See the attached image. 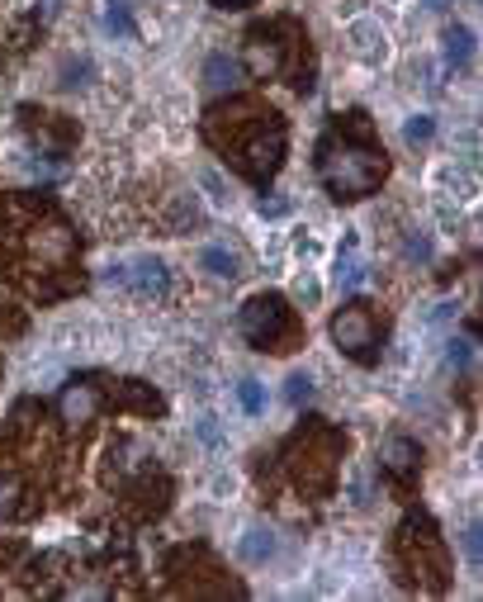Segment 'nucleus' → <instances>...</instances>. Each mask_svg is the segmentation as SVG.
Returning a JSON list of instances; mask_svg holds the SVG:
<instances>
[{
	"mask_svg": "<svg viewBox=\"0 0 483 602\" xmlns=\"http://www.w3.org/2000/svg\"><path fill=\"white\" fill-rule=\"evenodd\" d=\"M204 271L218 275V280H233V275H242V261H237V252H228V247H204Z\"/></svg>",
	"mask_w": 483,
	"mask_h": 602,
	"instance_id": "9d476101",
	"label": "nucleus"
},
{
	"mask_svg": "<svg viewBox=\"0 0 483 602\" xmlns=\"http://www.w3.org/2000/svg\"><path fill=\"white\" fill-rule=\"evenodd\" d=\"M360 280H365V266H360L356 247H346V256L337 261V285H341V290H356Z\"/></svg>",
	"mask_w": 483,
	"mask_h": 602,
	"instance_id": "f8f14e48",
	"label": "nucleus"
},
{
	"mask_svg": "<svg viewBox=\"0 0 483 602\" xmlns=\"http://www.w3.org/2000/svg\"><path fill=\"white\" fill-rule=\"evenodd\" d=\"M469 361H474V337L450 342V365H455V370H469Z\"/></svg>",
	"mask_w": 483,
	"mask_h": 602,
	"instance_id": "a211bd4d",
	"label": "nucleus"
},
{
	"mask_svg": "<svg viewBox=\"0 0 483 602\" xmlns=\"http://www.w3.org/2000/svg\"><path fill=\"white\" fill-rule=\"evenodd\" d=\"M465 550H469V560H479V531L474 527L465 531Z\"/></svg>",
	"mask_w": 483,
	"mask_h": 602,
	"instance_id": "aec40b11",
	"label": "nucleus"
},
{
	"mask_svg": "<svg viewBox=\"0 0 483 602\" xmlns=\"http://www.w3.org/2000/svg\"><path fill=\"white\" fill-rule=\"evenodd\" d=\"M242 337L261 351H280V342H289V309L280 294H256L242 304Z\"/></svg>",
	"mask_w": 483,
	"mask_h": 602,
	"instance_id": "7ed1b4c3",
	"label": "nucleus"
},
{
	"mask_svg": "<svg viewBox=\"0 0 483 602\" xmlns=\"http://www.w3.org/2000/svg\"><path fill=\"white\" fill-rule=\"evenodd\" d=\"M332 342H337L351 361H375L379 356V323L370 304H346V309L332 318Z\"/></svg>",
	"mask_w": 483,
	"mask_h": 602,
	"instance_id": "20e7f679",
	"label": "nucleus"
},
{
	"mask_svg": "<svg viewBox=\"0 0 483 602\" xmlns=\"http://www.w3.org/2000/svg\"><path fill=\"white\" fill-rule=\"evenodd\" d=\"M57 413L67 427H86L95 413H100V384L95 380H72L62 389V399H57Z\"/></svg>",
	"mask_w": 483,
	"mask_h": 602,
	"instance_id": "423d86ee",
	"label": "nucleus"
},
{
	"mask_svg": "<svg viewBox=\"0 0 483 602\" xmlns=\"http://www.w3.org/2000/svg\"><path fill=\"white\" fill-rule=\"evenodd\" d=\"M237 394H242V408H247V413H261V408H266V389H261L256 380H242Z\"/></svg>",
	"mask_w": 483,
	"mask_h": 602,
	"instance_id": "f3484780",
	"label": "nucleus"
},
{
	"mask_svg": "<svg viewBox=\"0 0 483 602\" xmlns=\"http://www.w3.org/2000/svg\"><path fill=\"white\" fill-rule=\"evenodd\" d=\"M247 560H266L270 550H275V541H270V531H247Z\"/></svg>",
	"mask_w": 483,
	"mask_h": 602,
	"instance_id": "dca6fc26",
	"label": "nucleus"
},
{
	"mask_svg": "<svg viewBox=\"0 0 483 602\" xmlns=\"http://www.w3.org/2000/svg\"><path fill=\"white\" fill-rule=\"evenodd\" d=\"M289 403H304L308 394H313V380H308V375H289Z\"/></svg>",
	"mask_w": 483,
	"mask_h": 602,
	"instance_id": "6ab92c4d",
	"label": "nucleus"
},
{
	"mask_svg": "<svg viewBox=\"0 0 483 602\" xmlns=\"http://www.w3.org/2000/svg\"><path fill=\"white\" fill-rule=\"evenodd\" d=\"M469 53H474V34L455 24V29H450V34H446V62H450V67H465V62H469Z\"/></svg>",
	"mask_w": 483,
	"mask_h": 602,
	"instance_id": "9b49d317",
	"label": "nucleus"
},
{
	"mask_svg": "<svg viewBox=\"0 0 483 602\" xmlns=\"http://www.w3.org/2000/svg\"><path fill=\"white\" fill-rule=\"evenodd\" d=\"M105 29H109V34H119V38H133V34H138V29H133V15H128V5H119V0H114V5L105 10Z\"/></svg>",
	"mask_w": 483,
	"mask_h": 602,
	"instance_id": "ddd939ff",
	"label": "nucleus"
},
{
	"mask_svg": "<svg viewBox=\"0 0 483 602\" xmlns=\"http://www.w3.org/2000/svg\"><path fill=\"white\" fill-rule=\"evenodd\" d=\"M285 38H280V29H251L247 34V72L261 76V81H270V76L285 72Z\"/></svg>",
	"mask_w": 483,
	"mask_h": 602,
	"instance_id": "39448f33",
	"label": "nucleus"
},
{
	"mask_svg": "<svg viewBox=\"0 0 483 602\" xmlns=\"http://www.w3.org/2000/svg\"><path fill=\"white\" fill-rule=\"evenodd\" d=\"M19 512V479H0V522H10Z\"/></svg>",
	"mask_w": 483,
	"mask_h": 602,
	"instance_id": "2eb2a0df",
	"label": "nucleus"
},
{
	"mask_svg": "<svg viewBox=\"0 0 483 602\" xmlns=\"http://www.w3.org/2000/svg\"><path fill=\"white\" fill-rule=\"evenodd\" d=\"M431 133H436V119H431V114H412L408 124H403V138H408L412 147L431 143Z\"/></svg>",
	"mask_w": 483,
	"mask_h": 602,
	"instance_id": "4468645a",
	"label": "nucleus"
},
{
	"mask_svg": "<svg viewBox=\"0 0 483 602\" xmlns=\"http://www.w3.org/2000/svg\"><path fill=\"white\" fill-rule=\"evenodd\" d=\"M114 280L128 285L138 299H161V294H166V266H161L157 256H138V261H128Z\"/></svg>",
	"mask_w": 483,
	"mask_h": 602,
	"instance_id": "0eeeda50",
	"label": "nucleus"
},
{
	"mask_svg": "<svg viewBox=\"0 0 483 602\" xmlns=\"http://www.w3.org/2000/svg\"><path fill=\"white\" fill-rule=\"evenodd\" d=\"M318 171H322V185H327L337 200H365V195L379 190L389 162H384V152H379L370 138L332 128L318 147Z\"/></svg>",
	"mask_w": 483,
	"mask_h": 602,
	"instance_id": "f257e3e1",
	"label": "nucleus"
},
{
	"mask_svg": "<svg viewBox=\"0 0 483 602\" xmlns=\"http://www.w3.org/2000/svg\"><path fill=\"white\" fill-rule=\"evenodd\" d=\"M204 86H209L214 95L233 91V86H237V62H233V57H223V53L209 57V62H204Z\"/></svg>",
	"mask_w": 483,
	"mask_h": 602,
	"instance_id": "1a4fd4ad",
	"label": "nucleus"
},
{
	"mask_svg": "<svg viewBox=\"0 0 483 602\" xmlns=\"http://www.w3.org/2000/svg\"><path fill=\"white\" fill-rule=\"evenodd\" d=\"M214 5H223V10H242V5H251V0H214Z\"/></svg>",
	"mask_w": 483,
	"mask_h": 602,
	"instance_id": "412c9836",
	"label": "nucleus"
},
{
	"mask_svg": "<svg viewBox=\"0 0 483 602\" xmlns=\"http://www.w3.org/2000/svg\"><path fill=\"white\" fill-rule=\"evenodd\" d=\"M247 133L233 138V162L247 171L251 181H270L280 171V157H285V124L270 110H247Z\"/></svg>",
	"mask_w": 483,
	"mask_h": 602,
	"instance_id": "f03ea898",
	"label": "nucleus"
},
{
	"mask_svg": "<svg viewBox=\"0 0 483 602\" xmlns=\"http://www.w3.org/2000/svg\"><path fill=\"white\" fill-rule=\"evenodd\" d=\"M417 465H422V451H417V441L408 437H389V446H384V470L394 479H403L408 484L412 475H417Z\"/></svg>",
	"mask_w": 483,
	"mask_h": 602,
	"instance_id": "6e6552de",
	"label": "nucleus"
}]
</instances>
